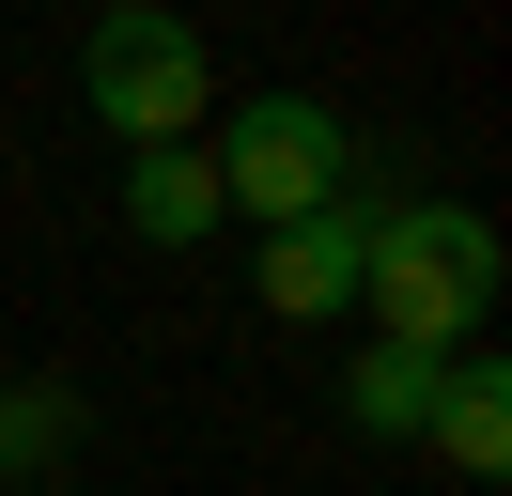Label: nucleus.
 <instances>
[{
  "mask_svg": "<svg viewBox=\"0 0 512 496\" xmlns=\"http://www.w3.org/2000/svg\"><path fill=\"white\" fill-rule=\"evenodd\" d=\"M497 217L481 202H388L373 217V264H357V310H373V341H404V357H466L481 326H497Z\"/></svg>",
  "mask_w": 512,
  "mask_h": 496,
  "instance_id": "obj_1",
  "label": "nucleus"
},
{
  "mask_svg": "<svg viewBox=\"0 0 512 496\" xmlns=\"http://www.w3.org/2000/svg\"><path fill=\"white\" fill-rule=\"evenodd\" d=\"M202 171H218V217H249V233H280V217L342 202L357 186V124L326 109V93H249L233 124H202Z\"/></svg>",
  "mask_w": 512,
  "mask_h": 496,
  "instance_id": "obj_2",
  "label": "nucleus"
},
{
  "mask_svg": "<svg viewBox=\"0 0 512 496\" xmlns=\"http://www.w3.org/2000/svg\"><path fill=\"white\" fill-rule=\"evenodd\" d=\"M78 93H94V124L125 155H171L218 124V47H202L187 16H156V0H125V16H94V47H78Z\"/></svg>",
  "mask_w": 512,
  "mask_h": 496,
  "instance_id": "obj_3",
  "label": "nucleus"
},
{
  "mask_svg": "<svg viewBox=\"0 0 512 496\" xmlns=\"http://www.w3.org/2000/svg\"><path fill=\"white\" fill-rule=\"evenodd\" d=\"M357 264H373V202H311V217H280V233L249 248V295L280 310V326H342L357 310Z\"/></svg>",
  "mask_w": 512,
  "mask_h": 496,
  "instance_id": "obj_4",
  "label": "nucleus"
},
{
  "mask_svg": "<svg viewBox=\"0 0 512 496\" xmlns=\"http://www.w3.org/2000/svg\"><path fill=\"white\" fill-rule=\"evenodd\" d=\"M435 388H450V357L357 341V357H342V434H373V450H419V434H435Z\"/></svg>",
  "mask_w": 512,
  "mask_h": 496,
  "instance_id": "obj_5",
  "label": "nucleus"
},
{
  "mask_svg": "<svg viewBox=\"0 0 512 496\" xmlns=\"http://www.w3.org/2000/svg\"><path fill=\"white\" fill-rule=\"evenodd\" d=\"M419 450H435V465H466V481H497V465H512V357H497V341H466V357H450L435 434H419Z\"/></svg>",
  "mask_w": 512,
  "mask_h": 496,
  "instance_id": "obj_6",
  "label": "nucleus"
},
{
  "mask_svg": "<svg viewBox=\"0 0 512 496\" xmlns=\"http://www.w3.org/2000/svg\"><path fill=\"white\" fill-rule=\"evenodd\" d=\"M125 233H140V248H202V233H218V171H202V140L125 155Z\"/></svg>",
  "mask_w": 512,
  "mask_h": 496,
  "instance_id": "obj_7",
  "label": "nucleus"
},
{
  "mask_svg": "<svg viewBox=\"0 0 512 496\" xmlns=\"http://www.w3.org/2000/svg\"><path fill=\"white\" fill-rule=\"evenodd\" d=\"M63 450H78V388H0V496L47 481Z\"/></svg>",
  "mask_w": 512,
  "mask_h": 496,
  "instance_id": "obj_8",
  "label": "nucleus"
}]
</instances>
